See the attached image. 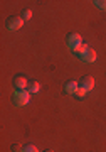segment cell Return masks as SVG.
Here are the masks:
<instances>
[{"instance_id": "obj_1", "label": "cell", "mask_w": 106, "mask_h": 152, "mask_svg": "<svg viewBox=\"0 0 106 152\" xmlns=\"http://www.w3.org/2000/svg\"><path fill=\"white\" fill-rule=\"evenodd\" d=\"M29 100H30V93L27 91V90H24V91H15V95H14V103H15L17 107L27 105Z\"/></svg>"}, {"instance_id": "obj_2", "label": "cell", "mask_w": 106, "mask_h": 152, "mask_svg": "<svg viewBox=\"0 0 106 152\" xmlns=\"http://www.w3.org/2000/svg\"><path fill=\"white\" fill-rule=\"evenodd\" d=\"M66 42H68V48L69 49H73V51H74L79 44H83V39H81V36L78 32H71V34H68Z\"/></svg>"}, {"instance_id": "obj_3", "label": "cell", "mask_w": 106, "mask_h": 152, "mask_svg": "<svg viewBox=\"0 0 106 152\" xmlns=\"http://www.w3.org/2000/svg\"><path fill=\"white\" fill-rule=\"evenodd\" d=\"M12 85L15 88V91H24L29 88V81H27L24 76H15L14 80H12Z\"/></svg>"}, {"instance_id": "obj_4", "label": "cell", "mask_w": 106, "mask_h": 152, "mask_svg": "<svg viewBox=\"0 0 106 152\" xmlns=\"http://www.w3.org/2000/svg\"><path fill=\"white\" fill-rule=\"evenodd\" d=\"M22 24H24L22 17L12 15V17H9V19H7V29H9V31H17V29H20Z\"/></svg>"}, {"instance_id": "obj_5", "label": "cell", "mask_w": 106, "mask_h": 152, "mask_svg": "<svg viewBox=\"0 0 106 152\" xmlns=\"http://www.w3.org/2000/svg\"><path fill=\"white\" fill-rule=\"evenodd\" d=\"M79 86L83 88L86 93L91 91V90L94 88V78H93V76H84V78L79 81Z\"/></svg>"}, {"instance_id": "obj_6", "label": "cell", "mask_w": 106, "mask_h": 152, "mask_svg": "<svg viewBox=\"0 0 106 152\" xmlns=\"http://www.w3.org/2000/svg\"><path fill=\"white\" fill-rule=\"evenodd\" d=\"M78 88H79V81H76V80H69L66 85H64V91L68 93V95H74L78 91Z\"/></svg>"}, {"instance_id": "obj_7", "label": "cell", "mask_w": 106, "mask_h": 152, "mask_svg": "<svg viewBox=\"0 0 106 152\" xmlns=\"http://www.w3.org/2000/svg\"><path fill=\"white\" fill-rule=\"evenodd\" d=\"M79 59L83 61V63H94L96 61V51L94 49H91V48H88V51L81 56Z\"/></svg>"}, {"instance_id": "obj_8", "label": "cell", "mask_w": 106, "mask_h": 152, "mask_svg": "<svg viewBox=\"0 0 106 152\" xmlns=\"http://www.w3.org/2000/svg\"><path fill=\"white\" fill-rule=\"evenodd\" d=\"M88 48H89V46H88V44H79V46H78V48L74 49V53H76V56H78V58H81V56L84 54L86 51H88Z\"/></svg>"}, {"instance_id": "obj_9", "label": "cell", "mask_w": 106, "mask_h": 152, "mask_svg": "<svg viewBox=\"0 0 106 152\" xmlns=\"http://www.w3.org/2000/svg\"><path fill=\"white\" fill-rule=\"evenodd\" d=\"M39 88H41V85H39V81H30L29 83V88H27V91L29 93H37Z\"/></svg>"}, {"instance_id": "obj_10", "label": "cell", "mask_w": 106, "mask_h": 152, "mask_svg": "<svg viewBox=\"0 0 106 152\" xmlns=\"http://www.w3.org/2000/svg\"><path fill=\"white\" fill-rule=\"evenodd\" d=\"M22 152H39V149L34 145V144H27V145H24Z\"/></svg>"}, {"instance_id": "obj_11", "label": "cell", "mask_w": 106, "mask_h": 152, "mask_svg": "<svg viewBox=\"0 0 106 152\" xmlns=\"http://www.w3.org/2000/svg\"><path fill=\"white\" fill-rule=\"evenodd\" d=\"M30 17H32V10H29V9L22 10V20H29Z\"/></svg>"}, {"instance_id": "obj_12", "label": "cell", "mask_w": 106, "mask_h": 152, "mask_svg": "<svg viewBox=\"0 0 106 152\" xmlns=\"http://www.w3.org/2000/svg\"><path fill=\"white\" fill-rule=\"evenodd\" d=\"M94 5L98 7V9H101V10H106V0H96Z\"/></svg>"}, {"instance_id": "obj_13", "label": "cell", "mask_w": 106, "mask_h": 152, "mask_svg": "<svg viewBox=\"0 0 106 152\" xmlns=\"http://www.w3.org/2000/svg\"><path fill=\"white\" fill-rule=\"evenodd\" d=\"M74 95H76V96H78V98H83V96H84V95H86V91H84V90H83V88H78V91H76L74 93Z\"/></svg>"}, {"instance_id": "obj_14", "label": "cell", "mask_w": 106, "mask_h": 152, "mask_svg": "<svg viewBox=\"0 0 106 152\" xmlns=\"http://www.w3.org/2000/svg\"><path fill=\"white\" fill-rule=\"evenodd\" d=\"M22 149H24V147L19 145V144H15V145H14V152H22Z\"/></svg>"}, {"instance_id": "obj_15", "label": "cell", "mask_w": 106, "mask_h": 152, "mask_svg": "<svg viewBox=\"0 0 106 152\" xmlns=\"http://www.w3.org/2000/svg\"><path fill=\"white\" fill-rule=\"evenodd\" d=\"M46 152H54V151H46Z\"/></svg>"}]
</instances>
